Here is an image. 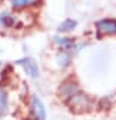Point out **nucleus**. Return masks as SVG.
<instances>
[{
	"label": "nucleus",
	"mask_w": 116,
	"mask_h": 120,
	"mask_svg": "<svg viewBox=\"0 0 116 120\" xmlns=\"http://www.w3.org/2000/svg\"><path fill=\"white\" fill-rule=\"evenodd\" d=\"M67 102H68L71 110H74L75 113L86 112V110L89 109V106H91L89 98H88L85 93H81V92H78L77 95H74V96H72L71 99H68Z\"/></svg>",
	"instance_id": "obj_1"
},
{
	"label": "nucleus",
	"mask_w": 116,
	"mask_h": 120,
	"mask_svg": "<svg viewBox=\"0 0 116 120\" xmlns=\"http://www.w3.org/2000/svg\"><path fill=\"white\" fill-rule=\"evenodd\" d=\"M16 64L23 67V69L27 72L28 76H31V78L38 76V65H37V62L34 61L33 58H28V56L27 58H21V59H19Z\"/></svg>",
	"instance_id": "obj_2"
},
{
	"label": "nucleus",
	"mask_w": 116,
	"mask_h": 120,
	"mask_svg": "<svg viewBox=\"0 0 116 120\" xmlns=\"http://www.w3.org/2000/svg\"><path fill=\"white\" fill-rule=\"evenodd\" d=\"M96 28L102 34L108 35H116V20L113 19H103L96 23Z\"/></svg>",
	"instance_id": "obj_3"
},
{
	"label": "nucleus",
	"mask_w": 116,
	"mask_h": 120,
	"mask_svg": "<svg viewBox=\"0 0 116 120\" xmlns=\"http://www.w3.org/2000/svg\"><path fill=\"white\" fill-rule=\"evenodd\" d=\"M31 113L34 120H45V107L37 96H33L31 99Z\"/></svg>",
	"instance_id": "obj_4"
},
{
	"label": "nucleus",
	"mask_w": 116,
	"mask_h": 120,
	"mask_svg": "<svg viewBox=\"0 0 116 120\" xmlns=\"http://www.w3.org/2000/svg\"><path fill=\"white\" fill-rule=\"evenodd\" d=\"M78 92H79V89H78L77 83H74V82H65V83H62L61 88H60V98L68 100V99H71L74 95H77Z\"/></svg>",
	"instance_id": "obj_5"
},
{
	"label": "nucleus",
	"mask_w": 116,
	"mask_h": 120,
	"mask_svg": "<svg viewBox=\"0 0 116 120\" xmlns=\"http://www.w3.org/2000/svg\"><path fill=\"white\" fill-rule=\"evenodd\" d=\"M75 27H77V21L72 20V19H67V20H64L60 26H58V31L60 33H68V31L74 30Z\"/></svg>",
	"instance_id": "obj_6"
},
{
	"label": "nucleus",
	"mask_w": 116,
	"mask_h": 120,
	"mask_svg": "<svg viewBox=\"0 0 116 120\" xmlns=\"http://www.w3.org/2000/svg\"><path fill=\"white\" fill-rule=\"evenodd\" d=\"M7 110V92L0 89V117Z\"/></svg>",
	"instance_id": "obj_7"
},
{
	"label": "nucleus",
	"mask_w": 116,
	"mask_h": 120,
	"mask_svg": "<svg viewBox=\"0 0 116 120\" xmlns=\"http://www.w3.org/2000/svg\"><path fill=\"white\" fill-rule=\"evenodd\" d=\"M55 42L60 45L61 48H64L65 51H68V49L74 45V41H72L71 38H60V37H58V38H55Z\"/></svg>",
	"instance_id": "obj_8"
},
{
	"label": "nucleus",
	"mask_w": 116,
	"mask_h": 120,
	"mask_svg": "<svg viewBox=\"0 0 116 120\" xmlns=\"http://www.w3.org/2000/svg\"><path fill=\"white\" fill-rule=\"evenodd\" d=\"M57 59H58V61H60V65L65 67V65H68V64H70V59H71V55H70V52H67V51H62L61 54H58Z\"/></svg>",
	"instance_id": "obj_9"
},
{
	"label": "nucleus",
	"mask_w": 116,
	"mask_h": 120,
	"mask_svg": "<svg viewBox=\"0 0 116 120\" xmlns=\"http://www.w3.org/2000/svg\"><path fill=\"white\" fill-rule=\"evenodd\" d=\"M0 23H2L4 27H12L14 24V19L9 14H2L0 16Z\"/></svg>",
	"instance_id": "obj_10"
},
{
	"label": "nucleus",
	"mask_w": 116,
	"mask_h": 120,
	"mask_svg": "<svg viewBox=\"0 0 116 120\" xmlns=\"http://www.w3.org/2000/svg\"><path fill=\"white\" fill-rule=\"evenodd\" d=\"M31 3V0H12V4L14 9H21V7H26Z\"/></svg>",
	"instance_id": "obj_11"
}]
</instances>
